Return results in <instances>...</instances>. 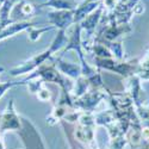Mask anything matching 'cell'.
Here are the masks:
<instances>
[{"mask_svg":"<svg viewBox=\"0 0 149 149\" xmlns=\"http://www.w3.org/2000/svg\"><path fill=\"white\" fill-rule=\"evenodd\" d=\"M125 144H128L124 136H119L116 139H110V148L109 149H124Z\"/></svg>","mask_w":149,"mask_h":149,"instance_id":"15","label":"cell"},{"mask_svg":"<svg viewBox=\"0 0 149 149\" xmlns=\"http://www.w3.org/2000/svg\"><path fill=\"white\" fill-rule=\"evenodd\" d=\"M49 61H52L55 65V67L58 69V72L62 74L63 77L72 79V80H77L81 75V66L77 63H72V62H67L65 60H62L60 56H52L49 58Z\"/></svg>","mask_w":149,"mask_h":149,"instance_id":"8","label":"cell"},{"mask_svg":"<svg viewBox=\"0 0 149 149\" xmlns=\"http://www.w3.org/2000/svg\"><path fill=\"white\" fill-rule=\"evenodd\" d=\"M22 130L20 115H18L15 110L13 99H11L7 104L6 110L0 116V134L4 135L6 131H19Z\"/></svg>","mask_w":149,"mask_h":149,"instance_id":"5","label":"cell"},{"mask_svg":"<svg viewBox=\"0 0 149 149\" xmlns=\"http://www.w3.org/2000/svg\"><path fill=\"white\" fill-rule=\"evenodd\" d=\"M0 3H1V4H4V3H5V0H0Z\"/></svg>","mask_w":149,"mask_h":149,"instance_id":"19","label":"cell"},{"mask_svg":"<svg viewBox=\"0 0 149 149\" xmlns=\"http://www.w3.org/2000/svg\"><path fill=\"white\" fill-rule=\"evenodd\" d=\"M22 85H25L24 81H20V82H12V81H6V82H0V99L4 97V94L12 87L15 86H22Z\"/></svg>","mask_w":149,"mask_h":149,"instance_id":"16","label":"cell"},{"mask_svg":"<svg viewBox=\"0 0 149 149\" xmlns=\"http://www.w3.org/2000/svg\"><path fill=\"white\" fill-rule=\"evenodd\" d=\"M52 30H55V28L53 25H48V26H44V28H36V26H31L26 32L29 35V40L31 42H36L37 40H40V37L45 33V32H49Z\"/></svg>","mask_w":149,"mask_h":149,"instance_id":"13","label":"cell"},{"mask_svg":"<svg viewBox=\"0 0 149 149\" xmlns=\"http://www.w3.org/2000/svg\"><path fill=\"white\" fill-rule=\"evenodd\" d=\"M134 149H149V146H143V147H139V148H134Z\"/></svg>","mask_w":149,"mask_h":149,"instance_id":"18","label":"cell"},{"mask_svg":"<svg viewBox=\"0 0 149 149\" xmlns=\"http://www.w3.org/2000/svg\"><path fill=\"white\" fill-rule=\"evenodd\" d=\"M13 10L18 11L20 13V20H29V18L36 15V7L32 4L25 1V0H22L20 3H18L13 7Z\"/></svg>","mask_w":149,"mask_h":149,"instance_id":"11","label":"cell"},{"mask_svg":"<svg viewBox=\"0 0 149 149\" xmlns=\"http://www.w3.org/2000/svg\"><path fill=\"white\" fill-rule=\"evenodd\" d=\"M99 69H106L115 72L124 78H130L136 75L139 68V61H119L113 57H106V58H98L94 57V65Z\"/></svg>","mask_w":149,"mask_h":149,"instance_id":"1","label":"cell"},{"mask_svg":"<svg viewBox=\"0 0 149 149\" xmlns=\"http://www.w3.org/2000/svg\"><path fill=\"white\" fill-rule=\"evenodd\" d=\"M75 82H73V87H72V91H70V95L74 99H78L80 97H82L86 92H87L90 88H91V84L90 81L86 79L84 75H80L77 80H74Z\"/></svg>","mask_w":149,"mask_h":149,"instance_id":"9","label":"cell"},{"mask_svg":"<svg viewBox=\"0 0 149 149\" xmlns=\"http://www.w3.org/2000/svg\"><path fill=\"white\" fill-rule=\"evenodd\" d=\"M78 3L74 0H47L45 3L40 4L37 8L50 7L53 10H75Z\"/></svg>","mask_w":149,"mask_h":149,"instance_id":"10","label":"cell"},{"mask_svg":"<svg viewBox=\"0 0 149 149\" xmlns=\"http://www.w3.org/2000/svg\"><path fill=\"white\" fill-rule=\"evenodd\" d=\"M147 55H149V52H148V53H147Z\"/></svg>","mask_w":149,"mask_h":149,"instance_id":"20","label":"cell"},{"mask_svg":"<svg viewBox=\"0 0 149 149\" xmlns=\"http://www.w3.org/2000/svg\"><path fill=\"white\" fill-rule=\"evenodd\" d=\"M109 97V90H98L91 87L82 97L74 99V107L78 111H85V112H93L95 107L99 105L102 100Z\"/></svg>","mask_w":149,"mask_h":149,"instance_id":"3","label":"cell"},{"mask_svg":"<svg viewBox=\"0 0 149 149\" xmlns=\"http://www.w3.org/2000/svg\"><path fill=\"white\" fill-rule=\"evenodd\" d=\"M20 120H22V130L18 131V135L22 137L24 146H25L24 149H45L41 132L37 130L32 122L22 115H20Z\"/></svg>","mask_w":149,"mask_h":149,"instance_id":"2","label":"cell"},{"mask_svg":"<svg viewBox=\"0 0 149 149\" xmlns=\"http://www.w3.org/2000/svg\"><path fill=\"white\" fill-rule=\"evenodd\" d=\"M70 50H74V52L78 53L79 58H80V63H82V62L86 61V60H85V54H84V48H82L81 28H80V24H79V23L73 24V25H72V29H70L69 35H68L67 44H66V47L61 50L60 57H62L67 52H70Z\"/></svg>","mask_w":149,"mask_h":149,"instance_id":"6","label":"cell"},{"mask_svg":"<svg viewBox=\"0 0 149 149\" xmlns=\"http://www.w3.org/2000/svg\"><path fill=\"white\" fill-rule=\"evenodd\" d=\"M37 99L41 102H50L52 100V92L45 87V82H42V85L40 86V88L37 90V92L35 93Z\"/></svg>","mask_w":149,"mask_h":149,"instance_id":"14","label":"cell"},{"mask_svg":"<svg viewBox=\"0 0 149 149\" xmlns=\"http://www.w3.org/2000/svg\"><path fill=\"white\" fill-rule=\"evenodd\" d=\"M0 149H5L4 142H3V135H1V134H0Z\"/></svg>","mask_w":149,"mask_h":149,"instance_id":"17","label":"cell"},{"mask_svg":"<svg viewBox=\"0 0 149 149\" xmlns=\"http://www.w3.org/2000/svg\"><path fill=\"white\" fill-rule=\"evenodd\" d=\"M48 22L56 30H67L74 24V10H52L48 12Z\"/></svg>","mask_w":149,"mask_h":149,"instance_id":"7","label":"cell"},{"mask_svg":"<svg viewBox=\"0 0 149 149\" xmlns=\"http://www.w3.org/2000/svg\"><path fill=\"white\" fill-rule=\"evenodd\" d=\"M136 75L140 78V80H149V55L146 54V56L139 61V68Z\"/></svg>","mask_w":149,"mask_h":149,"instance_id":"12","label":"cell"},{"mask_svg":"<svg viewBox=\"0 0 149 149\" xmlns=\"http://www.w3.org/2000/svg\"><path fill=\"white\" fill-rule=\"evenodd\" d=\"M53 55H54V52L50 48H48V49H45L44 52L32 56L31 58H29L25 62H23L22 65L10 69L8 74L11 77H19V75H24V74H29V73L31 74L33 70H36L40 66L45 63V62L50 58Z\"/></svg>","mask_w":149,"mask_h":149,"instance_id":"4","label":"cell"}]
</instances>
